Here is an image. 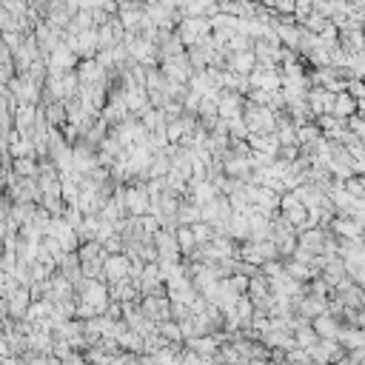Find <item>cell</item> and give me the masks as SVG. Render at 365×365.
Here are the masks:
<instances>
[{
	"label": "cell",
	"mask_w": 365,
	"mask_h": 365,
	"mask_svg": "<svg viewBox=\"0 0 365 365\" xmlns=\"http://www.w3.org/2000/svg\"><path fill=\"white\" fill-rule=\"evenodd\" d=\"M317 340H320V334L314 331V325H302V329H297V345L300 349H311Z\"/></svg>",
	"instance_id": "8"
},
{
	"label": "cell",
	"mask_w": 365,
	"mask_h": 365,
	"mask_svg": "<svg viewBox=\"0 0 365 365\" xmlns=\"http://www.w3.org/2000/svg\"><path fill=\"white\" fill-rule=\"evenodd\" d=\"M360 111V106H357V98L349 91V89H342V91H337V100H334V114L340 120H349V118H354V114Z\"/></svg>",
	"instance_id": "4"
},
{
	"label": "cell",
	"mask_w": 365,
	"mask_h": 365,
	"mask_svg": "<svg viewBox=\"0 0 365 365\" xmlns=\"http://www.w3.org/2000/svg\"><path fill=\"white\" fill-rule=\"evenodd\" d=\"M331 228L340 240H357V237H365V225H360L351 214H337L331 220Z\"/></svg>",
	"instance_id": "3"
},
{
	"label": "cell",
	"mask_w": 365,
	"mask_h": 365,
	"mask_svg": "<svg viewBox=\"0 0 365 365\" xmlns=\"http://www.w3.org/2000/svg\"><path fill=\"white\" fill-rule=\"evenodd\" d=\"M340 345L342 349H365V325H351V329H340Z\"/></svg>",
	"instance_id": "5"
},
{
	"label": "cell",
	"mask_w": 365,
	"mask_h": 365,
	"mask_svg": "<svg viewBox=\"0 0 365 365\" xmlns=\"http://www.w3.org/2000/svg\"><path fill=\"white\" fill-rule=\"evenodd\" d=\"M131 272V257L129 254H109L103 260V274L109 277V283H118V280H126Z\"/></svg>",
	"instance_id": "2"
},
{
	"label": "cell",
	"mask_w": 365,
	"mask_h": 365,
	"mask_svg": "<svg viewBox=\"0 0 365 365\" xmlns=\"http://www.w3.org/2000/svg\"><path fill=\"white\" fill-rule=\"evenodd\" d=\"M309 106H311V114L314 118H320V114H334V100H337V91L331 89H325V86H317L311 89L309 94Z\"/></svg>",
	"instance_id": "1"
},
{
	"label": "cell",
	"mask_w": 365,
	"mask_h": 365,
	"mask_svg": "<svg viewBox=\"0 0 365 365\" xmlns=\"http://www.w3.org/2000/svg\"><path fill=\"white\" fill-rule=\"evenodd\" d=\"M314 331L320 334V337H331V340H337L340 337V329L342 325L337 322V317L331 314V311H325V314H320V317H314Z\"/></svg>",
	"instance_id": "6"
},
{
	"label": "cell",
	"mask_w": 365,
	"mask_h": 365,
	"mask_svg": "<svg viewBox=\"0 0 365 365\" xmlns=\"http://www.w3.org/2000/svg\"><path fill=\"white\" fill-rule=\"evenodd\" d=\"M274 29H277L280 43H285L288 49H300V41H302V32H305V29H300V26L291 23V21H288V23H277Z\"/></svg>",
	"instance_id": "7"
}]
</instances>
